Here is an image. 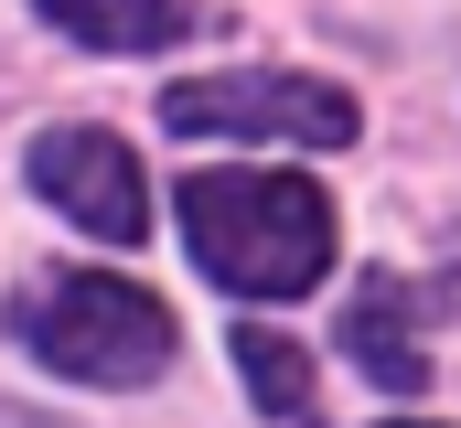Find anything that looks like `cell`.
<instances>
[{"mask_svg": "<svg viewBox=\"0 0 461 428\" xmlns=\"http://www.w3.org/2000/svg\"><path fill=\"white\" fill-rule=\"evenodd\" d=\"M344 353L386 386V397H419V386H429V353H419V332H408V290H397V279H365V290H354Z\"/></svg>", "mask_w": 461, "mask_h": 428, "instance_id": "5", "label": "cell"}, {"mask_svg": "<svg viewBox=\"0 0 461 428\" xmlns=\"http://www.w3.org/2000/svg\"><path fill=\"white\" fill-rule=\"evenodd\" d=\"M183 246L236 300H301L333 268V204L301 172H194L183 183Z\"/></svg>", "mask_w": 461, "mask_h": 428, "instance_id": "1", "label": "cell"}, {"mask_svg": "<svg viewBox=\"0 0 461 428\" xmlns=\"http://www.w3.org/2000/svg\"><path fill=\"white\" fill-rule=\"evenodd\" d=\"M236 364H247V397H258V418L312 428V353H301V343H279L268 321H247V332H236Z\"/></svg>", "mask_w": 461, "mask_h": 428, "instance_id": "7", "label": "cell"}, {"mask_svg": "<svg viewBox=\"0 0 461 428\" xmlns=\"http://www.w3.org/2000/svg\"><path fill=\"white\" fill-rule=\"evenodd\" d=\"M22 343L54 364V375H76V386H150L161 364H172V311L140 290V279H118V268H76V279H43V290H22Z\"/></svg>", "mask_w": 461, "mask_h": 428, "instance_id": "2", "label": "cell"}, {"mask_svg": "<svg viewBox=\"0 0 461 428\" xmlns=\"http://www.w3.org/2000/svg\"><path fill=\"white\" fill-rule=\"evenodd\" d=\"M397 428H419V418H397Z\"/></svg>", "mask_w": 461, "mask_h": 428, "instance_id": "8", "label": "cell"}, {"mask_svg": "<svg viewBox=\"0 0 461 428\" xmlns=\"http://www.w3.org/2000/svg\"><path fill=\"white\" fill-rule=\"evenodd\" d=\"M161 118L183 139H301V150H344L354 139V97L322 76H183Z\"/></svg>", "mask_w": 461, "mask_h": 428, "instance_id": "3", "label": "cell"}, {"mask_svg": "<svg viewBox=\"0 0 461 428\" xmlns=\"http://www.w3.org/2000/svg\"><path fill=\"white\" fill-rule=\"evenodd\" d=\"M43 22L97 43V54H161L194 32V0H43Z\"/></svg>", "mask_w": 461, "mask_h": 428, "instance_id": "6", "label": "cell"}, {"mask_svg": "<svg viewBox=\"0 0 461 428\" xmlns=\"http://www.w3.org/2000/svg\"><path fill=\"white\" fill-rule=\"evenodd\" d=\"M32 183L76 214L86 236H108V246H129L150 225V183H140V161L118 150L108 129H43L32 139Z\"/></svg>", "mask_w": 461, "mask_h": 428, "instance_id": "4", "label": "cell"}]
</instances>
